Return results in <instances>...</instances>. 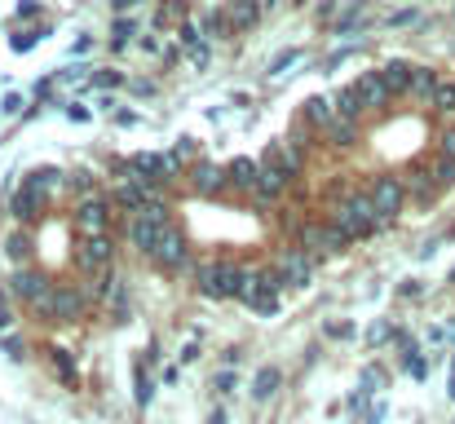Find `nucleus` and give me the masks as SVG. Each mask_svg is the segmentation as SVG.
<instances>
[{"instance_id": "41", "label": "nucleus", "mask_w": 455, "mask_h": 424, "mask_svg": "<svg viewBox=\"0 0 455 424\" xmlns=\"http://www.w3.org/2000/svg\"><path fill=\"white\" fill-rule=\"evenodd\" d=\"M389 22H394V27H407V22H416V13H411V9H403V13H394Z\"/></svg>"}, {"instance_id": "12", "label": "nucleus", "mask_w": 455, "mask_h": 424, "mask_svg": "<svg viewBox=\"0 0 455 424\" xmlns=\"http://www.w3.org/2000/svg\"><path fill=\"white\" fill-rule=\"evenodd\" d=\"M151 261L159 270H181V266H186V244H181V235H177L172 226L164 230V239H159V248L151 252Z\"/></svg>"}, {"instance_id": "10", "label": "nucleus", "mask_w": 455, "mask_h": 424, "mask_svg": "<svg viewBox=\"0 0 455 424\" xmlns=\"http://www.w3.org/2000/svg\"><path fill=\"white\" fill-rule=\"evenodd\" d=\"M164 230H168V221H155L147 212H138L133 217V226H129V239H133V248L138 252H147L151 257L155 248H159V239H164Z\"/></svg>"}, {"instance_id": "4", "label": "nucleus", "mask_w": 455, "mask_h": 424, "mask_svg": "<svg viewBox=\"0 0 455 424\" xmlns=\"http://www.w3.org/2000/svg\"><path fill=\"white\" fill-rule=\"evenodd\" d=\"M111 235H80V244H76V266L84 270V275H93V279H102L107 270H111Z\"/></svg>"}, {"instance_id": "44", "label": "nucleus", "mask_w": 455, "mask_h": 424, "mask_svg": "<svg viewBox=\"0 0 455 424\" xmlns=\"http://www.w3.org/2000/svg\"><path fill=\"white\" fill-rule=\"evenodd\" d=\"M443 155H447V159H455V133H447V138H443Z\"/></svg>"}, {"instance_id": "24", "label": "nucleus", "mask_w": 455, "mask_h": 424, "mask_svg": "<svg viewBox=\"0 0 455 424\" xmlns=\"http://www.w3.org/2000/svg\"><path fill=\"white\" fill-rule=\"evenodd\" d=\"M358 111H363V102H358L354 84H349L345 93H336V116H345V120H358Z\"/></svg>"}, {"instance_id": "7", "label": "nucleus", "mask_w": 455, "mask_h": 424, "mask_svg": "<svg viewBox=\"0 0 455 424\" xmlns=\"http://www.w3.org/2000/svg\"><path fill=\"white\" fill-rule=\"evenodd\" d=\"M367 195H371V204H376V217H380V221L398 217V208H403V181H398V177H376V186H371Z\"/></svg>"}, {"instance_id": "26", "label": "nucleus", "mask_w": 455, "mask_h": 424, "mask_svg": "<svg viewBox=\"0 0 455 424\" xmlns=\"http://www.w3.org/2000/svg\"><path fill=\"white\" fill-rule=\"evenodd\" d=\"M204 36H212V40L230 36V22H226V13H217V9H212V13L204 18Z\"/></svg>"}, {"instance_id": "8", "label": "nucleus", "mask_w": 455, "mask_h": 424, "mask_svg": "<svg viewBox=\"0 0 455 424\" xmlns=\"http://www.w3.org/2000/svg\"><path fill=\"white\" fill-rule=\"evenodd\" d=\"M354 93H358V102H363V111H376V107H385V102L394 98L380 71H363V76L354 80Z\"/></svg>"}, {"instance_id": "20", "label": "nucleus", "mask_w": 455, "mask_h": 424, "mask_svg": "<svg viewBox=\"0 0 455 424\" xmlns=\"http://www.w3.org/2000/svg\"><path fill=\"white\" fill-rule=\"evenodd\" d=\"M279 380H283V372H279V367H261V372H257V380H252V398H275Z\"/></svg>"}, {"instance_id": "28", "label": "nucleus", "mask_w": 455, "mask_h": 424, "mask_svg": "<svg viewBox=\"0 0 455 424\" xmlns=\"http://www.w3.org/2000/svg\"><path fill=\"white\" fill-rule=\"evenodd\" d=\"M434 107H438V111H455V84H438Z\"/></svg>"}, {"instance_id": "34", "label": "nucleus", "mask_w": 455, "mask_h": 424, "mask_svg": "<svg viewBox=\"0 0 455 424\" xmlns=\"http://www.w3.org/2000/svg\"><path fill=\"white\" fill-rule=\"evenodd\" d=\"M93 84H98V89H116V84H124V76H116V71H98Z\"/></svg>"}, {"instance_id": "21", "label": "nucleus", "mask_w": 455, "mask_h": 424, "mask_svg": "<svg viewBox=\"0 0 455 424\" xmlns=\"http://www.w3.org/2000/svg\"><path fill=\"white\" fill-rule=\"evenodd\" d=\"M305 116H309L314 124L327 129V124L336 120V102H327V98H309V102H305Z\"/></svg>"}, {"instance_id": "14", "label": "nucleus", "mask_w": 455, "mask_h": 424, "mask_svg": "<svg viewBox=\"0 0 455 424\" xmlns=\"http://www.w3.org/2000/svg\"><path fill=\"white\" fill-rule=\"evenodd\" d=\"M226 22H230V31H252L257 27V18H261V0H226Z\"/></svg>"}, {"instance_id": "37", "label": "nucleus", "mask_w": 455, "mask_h": 424, "mask_svg": "<svg viewBox=\"0 0 455 424\" xmlns=\"http://www.w3.org/2000/svg\"><path fill=\"white\" fill-rule=\"evenodd\" d=\"M0 111H4V116H18V111H22V98H18V93H9V98L0 102Z\"/></svg>"}, {"instance_id": "22", "label": "nucleus", "mask_w": 455, "mask_h": 424, "mask_svg": "<svg viewBox=\"0 0 455 424\" xmlns=\"http://www.w3.org/2000/svg\"><path fill=\"white\" fill-rule=\"evenodd\" d=\"M327 133H331V146H354L358 124H354V120H345V116H336V120L327 124Z\"/></svg>"}, {"instance_id": "32", "label": "nucleus", "mask_w": 455, "mask_h": 424, "mask_svg": "<svg viewBox=\"0 0 455 424\" xmlns=\"http://www.w3.org/2000/svg\"><path fill=\"white\" fill-rule=\"evenodd\" d=\"M4 252H9V257H13V261H22V257H27V252H31V248H27V239H22V235H13V239H9V244H4Z\"/></svg>"}, {"instance_id": "15", "label": "nucleus", "mask_w": 455, "mask_h": 424, "mask_svg": "<svg viewBox=\"0 0 455 424\" xmlns=\"http://www.w3.org/2000/svg\"><path fill=\"white\" fill-rule=\"evenodd\" d=\"M49 287H53V283L44 279V275H36V270H18V275L9 279V292H13V296H22L27 305H36Z\"/></svg>"}, {"instance_id": "38", "label": "nucleus", "mask_w": 455, "mask_h": 424, "mask_svg": "<svg viewBox=\"0 0 455 424\" xmlns=\"http://www.w3.org/2000/svg\"><path fill=\"white\" fill-rule=\"evenodd\" d=\"M212 385H217V389H221V394H230V389H235V372H221V376H217V380H212Z\"/></svg>"}, {"instance_id": "30", "label": "nucleus", "mask_w": 455, "mask_h": 424, "mask_svg": "<svg viewBox=\"0 0 455 424\" xmlns=\"http://www.w3.org/2000/svg\"><path fill=\"white\" fill-rule=\"evenodd\" d=\"M133 36V18H116V27H111V44H124Z\"/></svg>"}, {"instance_id": "19", "label": "nucleus", "mask_w": 455, "mask_h": 424, "mask_svg": "<svg viewBox=\"0 0 455 424\" xmlns=\"http://www.w3.org/2000/svg\"><path fill=\"white\" fill-rule=\"evenodd\" d=\"M279 270H283V279L288 283L305 287V283H309V257H305L301 248H288V257H283V266H279Z\"/></svg>"}, {"instance_id": "45", "label": "nucleus", "mask_w": 455, "mask_h": 424, "mask_svg": "<svg viewBox=\"0 0 455 424\" xmlns=\"http://www.w3.org/2000/svg\"><path fill=\"white\" fill-rule=\"evenodd\" d=\"M111 4H116V9H133L138 0H111Z\"/></svg>"}, {"instance_id": "11", "label": "nucleus", "mask_w": 455, "mask_h": 424, "mask_svg": "<svg viewBox=\"0 0 455 424\" xmlns=\"http://www.w3.org/2000/svg\"><path fill=\"white\" fill-rule=\"evenodd\" d=\"M345 244H349V235L336 221H323V226H309L305 230V248L309 252H340Z\"/></svg>"}, {"instance_id": "29", "label": "nucleus", "mask_w": 455, "mask_h": 424, "mask_svg": "<svg viewBox=\"0 0 455 424\" xmlns=\"http://www.w3.org/2000/svg\"><path fill=\"white\" fill-rule=\"evenodd\" d=\"M155 398V385L147 380V372H142V363H138V407H147Z\"/></svg>"}, {"instance_id": "1", "label": "nucleus", "mask_w": 455, "mask_h": 424, "mask_svg": "<svg viewBox=\"0 0 455 424\" xmlns=\"http://www.w3.org/2000/svg\"><path fill=\"white\" fill-rule=\"evenodd\" d=\"M279 287H283V270H243L239 279V300L252 314H279Z\"/></svg>"}, {"instance_id": "36", "label": "nucleus", "mask_w": 455, "mask_h": 424, "mask_svg": "<svg viewBox=\"0 0 455 424\" xmlns=\"http://www.w3.org/2000/svg\"><path fill=\"white\" fill-rule=\"evenodd\" d=\"M67 120H71V124H89V107L71 102V107H67Z\"/></svg>"}, {"instance_id": "46", "label": "nucleus", "mask_w": 455, "mask_h": 424, "mask_svg": "<svg viewBox=\"0 0 455 424\" xmlns=\"http://www.w3.org/2000/svg\"><path fill=\"white\" fill-rule=\"evenodd\" d=\"M451 398H455V376H451Z\"/></svg>"}, {"instance_id": "9", "label": "nucleus", "mask_w": 455, "mask_h": 424, "mask_svg": "<svg viewBox=\"0 0 455 424\" xmlns=\"http://www.w3.org/2000/svg\"><path fill=\"white\" fill-rule=\"evenodd\" d=\"M76 226H80V235H111V208L102 199H84L76 208Z\"/></svg>"}, {"instance_id": "33", "label": "nucleus", "mask_w": 455, "mask_h": 424, "mask_svg": "<svg viewBox=\"0 0 455 424\" xmlns=\"http://www.w3.org/2000/svg\"><path fill=\"white\" fill-rule=\"evenodd\" d=\"M36 40H40V31H18V36H13V49H18V53H27Z\"/></svg>"}, {"instance_id": "2", "label": "nucleus", "mask_w": 455, "mask_h": 424, "mask_svg": "<svg viewBox=\"0 0 455 424\" xmlns=\"http://www.w3.org/2000/svg\"><path fill=\"white\" fill-rule=\"evenodd\" d=\"M331 221H336L349 239H363V235H371V230L380 226L371 195H349V199H340V204H336V212H331Z\"/></svg>"}, {"instance_id": "18", "label": "nucleus", "mask_w": 455, "mask_h": 424, "mask_svg": "<svg viewBox=\"0 0 455 424\" xmlns=\"http://www.w3.org/2000/svg\"><path fill=\"white\" fill-rule=\"evenodd\" d=\"M221 186H226V168L199 159V164H195V190H199V195H217Z\"/></svg>"}, {"instance_id": "13", "label": "nucleus", "mask_w": 455, "mask_h": 424, "mask_svg": "<svg viewBox=\"0 0 455 424\" xmlns=\"http://www.w3.org/2000/svg\"><path fill=\"white\" fill-rule=\"evenodd\" d=\"M40 208H44V186H36V181L27 177V186L9 199V212H13L18 221H31V217H40Z\"/></svg>"}, {"instance_id": "43", "label": "nucleus", "mask_w": 455, "mask_h": 424, "mask_svg": "<svg viewBox=\"0 0 455 424\" xmlns=\"http://www.w3.org/2000/svg\"><path fill=\"white\" fill-rule=\"evenodd\" d=\"M380 420H385V403H376V407L367 412V424H380Z\"/></svg>"}, {"instance_id": "39", "label": "nucleus", "mask_w": 455, "mask_h": 424, "mask_svg": "<svg viewBox=\"0 0 455 424\" xmlns=\"http://www.w3.org/2000/svg\"><path fill=\"white\" fill-rule=\"evenodd\" d=\"M190 150H195V141H190V138H181V141H177V146H172V155H177V159H186Z\"/></svg>"}, {"instance_id": "27", "label": "nucleus", "mask_w": 455, "mask_h": 424, "mask_svg": "<svg viewBox=\"0 0 455 424\" xmlns=\"http://www.w3.org/2000/svg\"><path fill=\"white\" fill-rule=\"evenodd\" d=\"M301 62V49H283V53H275V62H270V76H283L288 67H297Z\"/></svg>"}, {"instance_id": "16", "label": "nucleus", "mask_w": 455, "mask_h": 424, "mask_svg": "<svg viewBox=\"0 0 455 424\" xmlns=\"http://www.w3.org/2000/svg\"><path fill=\"white\" fill-rule=\"evenodd\" d=\"M226 181H235L239 190H257V181H261V164H252V159H230V168H226Z\"/></svg>"}, {"instance_id": "17", "label": "nucleus", "mask_w": 455, "mask_h": 424, "mask_svg": "<svg viewBox=\"0 0 455 424\" xmlns=\"http://www.w3.org/2000/svg\"><path fill=\"white\" fill-rule=\"evenodd\" d=\"M380 76H385L389 93H407V89H411L416 67H411V62H403V58H394V62H385V67H380Z\"/></svg>"}, {"instance_id": "6", "label": "nucleus", "mask_w": 455, "mask_h": 424, "mask_svg": "<svg viewBox=\"0 0 455 424\" xmlns=\"http://www.w3.org/2000/svg\"><path fill=\"white\" fill-rule=\"evenodd\" d=\"M129 168H133V177H142V181H168V177H177V168H181V159L168 150V155H155V150H138L133 159H129Z\"/></svg>"}, {"instance_id": "31", "label": "nucleus", "mask_w": 455, "mask_h": 424, "mask_svg": "<svg viewBox=\"0 0 455 424\" xmlns=\"http://www.w3.org/2000/svg\"><path fill=\"white\" fill-rule=\"evenodd\" d=\"M0 345H4V354H9L13 363H22V358H27V349H22V340H18V336H0Z\"/></svg>"}, {"instance_id": "25", "label": "nucleus", "mask_w": 455, "mask_h": 424, "mask_svg": "<svg viewBox=\"0 0 455 424\" xmlns=\"http://www.w3.org/2000/svg\"><path fill=\"white\" fill-rule=\"evenodd\" d=\"M411 89H416L420 98H429V93H438V76H434L429 67H416V76H411Z\"/></svg>"}, {"instance_id": "42", "label": "nucleus", "mask_w": 455, "mask_h": 424, "mask_svg": "<svg viewBox=\"0 0 455 424\" xmlns=\"http://www.w3.org/2000/svg\"><path fill=\"white\" fill-rule=\"evenodd\" d=\"M9 327H13V314H9V305L0 300V332H9Z\"/></svg>"}, {"instance_id": "5", "label": "nucleus", "mask_w": 455, "mask_h": 424, "mask_svg": "<svg viewBox=\"0 0 455 424\" xmlns=\"http://www.w3.org/2000/svg\"><path fill=\"white\" fill-rule=\"evenodd\" d=\"M239 279H243V270H239V266L217 261V266H208V270L199 275V292H204V296L226 300V296H239Z\"/></svg>"}, {"instance_id": "35", "label": "nucleus", "mask_w": 455, "mask_h": 424, "mask_svg": "<svg viewBox=\"0 0 455 424\" xmlns=\"http://www.w3.org/2000/svg\"><path fill=\"white\" fill-rule=\"evenodd\" d=\"M438 181H443V186H451L455 181V159H447V155L438 159Z\"/></svg>"}, {"instance_id": "40", "label": "nucleus", "mask_w": 455, "mask_h": 424, "mask_svg": "<svg viewBox=\"0 0 455 424\" xmlns=\"http://www.w3.org/2000/svg\"><path fill=\"white\" fill-rule=\"evenodd\" d=\"M18 13H22V18H36V13H40V4H36V0H22V4H18Z\"/></svg>"}, {"instance_id": "23", "label": "nucleus", "mask_w": 455, "mask_h": 424, "mask_svg": "<svg viewBox=\"0 0 455 424\" xmlns=\"http://www.w3.org/2000/svg\"><path fill=\"white\" fill-rule=\"evenodd\" d=\"M49 354H53V367H58L62 385H71V389H76V385H80V376H76V363H71V354H67V349H58V345H53Z\"/></svg>"}, {"instance_id": "3", "label": "nucleus", "mask_w": 455, "mask_h": 424, "mask_svg": "<svg viewBox=\"0 0 455 424\" xmlns=\"http://www.w3.org/2000/svg\"><path fill=\"white\" fill-rule=\"evenodd\" d=\"M36 314H44L49 323H76L80 314H84V296L76 292V287H67V283H53L36 305H31Z\"/></svg>"}]
</instances>
